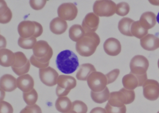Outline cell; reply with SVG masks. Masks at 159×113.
Masks as SVG:
<instances>
[{
  "mask_svg": "<svg viewBox=\"0 0 159 113\" xmlns=\"http://www.w3.org/2000/svg\"><path fill=\"white\" fill-rule=\"evenodd\" d=\"M157 113H159V111H158V112H157Z\"/></svg>",
  "mask_w": 159,
  "mask_h": 113,
  "instance_id": "681fc988",
  "label": "cell"
},
{
  "mask_svg": "<svg viewBox=\"0 0 159 113\" xmlns=\"http://www.w3.org/2000/svg\"><path fill=\"white\" fill-rule=\"evenodd\" d=\"M37 42V39L33 37L28 38L20 37L18 39V44L23 49L30 50L34 48Z\"/></svg>",
  "mask_w": 159,
  "mask_h": 113,
  "instance_id": "f1b7e54d",
  "label": "cell"
},
{
  "mask_svg": "<svg viewBox=\"0 0 159 113\" xmlns=\"http://www.w3.org/2000/svg\"><path fill=\"white\" fill-rule=\"evenodd\" d=\"M7 45L6 39L2 35H0V49H5Z\"/></svg>",
  "mask_w": 159,
  "mask_h": 113,
  "instance_id": "7bdbcfd3",
  "label": "cell"
},
{
  "mask_svg": "<svg viewBox=\"0 0 159 113\" xmlns=\"http://www.w3.org/2000/svg\"><path fill=\"white\" fill-rule=\"evenodd\" d=\"M100 42V37L95 32L86 33L76 43V50L81 56L89 57L94 53Z\"/></svg>",
  "mask_w": 159,
  "mask_h": 113,
  "instance_id": "6da1fadb",
  "label": "cell"
},
{
  "mask_svg": "<svg viewBox=\"0 0 159 113\" xmlns=\"http://www.w3.org/2000/svg\"><path fill=\"white\" fill-rule=\"evenodd\" d=\"M39 74L41 81L46 86L52 87L57 84L58 73L51 67L40 69Z\"/></svg>",
  "mask_w": 159,
  "mask_h": 113,
  "instance_id": "7c38bea8",
  "label": "cell"
},
{
  "mask_svg": "<svg viewBox=\"0 0 159 113\" xmlns=\"http://www.w3.org/2000/svg\"><path fill=\"white\" fill-rule=\"evenodd\" d=\"M56 65L62 73L70 74L74 73L79 67V59L76 54L71 51L66 50L57 55Z\"/></svg>",
  "mask_w": 159,
  "mask_h": 113,
  "instance_id": "7a4b0ae2",
  "label": "cell"
},
{
  "mask_svg": "<svg viewBox=\"0 0 159 113\" xmlns=\"http://www.w3.org/2000/svg\"><path fill=\"white\" fill-rule=\"evenodd\" d=\"M149 65L148 60L146 57L141 55H136L130 62V73L137 75H144L147 73Z\"/></svg>",
  "mask_w": 159,
  "mask_h": 113,
  "instance_id": "9c48e42d",
  "label": "cell"
},
{
  "mask_svg": "<svg viewBox=\"0 0 159 113\" xmlns=\"http://www.w3.org/2000/svg\"><path fill=\"white\" fill-rule=\"evenodd\" d=\"M15 60V54L11 50L2 49L0 50V64L4 67L12 66Z\"/></svg>",
  "mask_w": 159,
  "mask_h": 113,
  "instance_id": "ffe728a7",
  "label": "cell"
},
{
  "mask_svg": "<svg viewBox=\"0 0 159 113\" xmlns=\"http://www.w3.org/2000/svg\"><path fill=\"white\" fill-rule=\"evenodd\" d=\"M140 45L144 50L154 51L159 48V38L152 34H148L140 41Z\"/></svg>",
  "mask_w": 159,
  "mask_h": 113,
  "instance_id": "e0dca14e",
  "label": "cell"
},
{
  "mask_svg": "<svg viewBox=\"0 0 159 113\" xmlns=\"http://www.w3.org/2000/svg\"><path fill=\"white\" fill-rule=\"evenodd\" d=\"M0 106V113H13L12 106L8 102L1 101Z\"/></svg>",
  "mask_w": 159,
  "mask_h": 113,
  "instance_id": "8d00e7d4",
  "label": "cell"
},
{
  "mask_svg": "<svg viewBox=\"0 0 159 113\" xmlns=\"http://www.w3.org/2000/svg\"><path fill=\"white\" fill-rule=\"evenodd\" d=\"M105 109L107 113H126V112L125 105L122 107H115L110 105L108 102L106 105Z\"/></svg>",
  "mask_w": 159,
  "mask_h": 113,
  "instance_id": "836d02e7",
  "label": "cell"
},
{
  "mask_svg": "<svg viewBox=\"0 0 159 113\" xmlns=\"http://www.w3.org/2000/svg\"><path fill=\"white\" fill-rule=\"evenodd\" d=\"M149 2L152 5L159 6V1H149Z\"/></svg>",
  "mask_w": 159,
  "mask_h": 113,
  "instance_id": "f6af8a7d",
  "label": "cell"
},
{
  "mask_svg": "<svg viewBox=\"0 0 159 113\" xmlns=\"http://www.w3.org/2000/svg\"><path fill=\"white\" fill-rule=\"evenodd\" d=\"M35 58L43 63L50 62L53 54L52 49L45 41H39L33 49Z\"/></svg>",
  "mask_w": 159,
  "mask_h": 113,
  "instance_id": "277c9868",
  "label": "cell"
},
{
  "mask_svg": "<svg viewBox=\"0 0 159 113\" xmlns=\"http://www.w3.org/2000/svg\"><path fill=\"white\" fill-rule=\"evenodd\" d=\"M144 97L149 101H154L159 97V83L154 80L148 79L143 85Z\"/></svg>",
  "mask_w": 159,
  "mask_h": 113,
  "instance_id": "8fae6325",
  "label": "cell"
},
{
  "mask_svg": "<svg viewBox=\"0 0 159 113\" xmlns=\"http://www.w3.org/2000/svg\"><path fill=\"white\" fill-rule=\"evenodd\" d=\"M103 47L105 52L111 56L118 55L121 51V45L120 41L114 38H110L107 39Z\"/></svg>",
  "mask_w": 159,
  "mask_h": 113,
  "instance_id": "9a60e30c",
  "label": "cell"
},
{
  "mask_svg": "<svg viewBox=\"0 0 159 113\" xmlns=\"http://www.w3.org/2000/svg\"><path fill=\"white\" fill-rule=\"evenodd\" d=\"M96 71L95 67L92 64L84 63L80 66L77 72L76 77L80 80H86L93 72Z\"/></svg>",
  "mask_w": 159,
  "mask_h": 113,
  "instance_id": "7402d4cb",
  "label": "cell"
},
{
  "mask_svg": "<svg viewBox=\"0 0 159 113\" xmlns=\"http://www.w3.org/2000/svg\"><path fill=\"white\" fill-rule=\"evenodd\" d=\"M16 84L17 88L24 93L29 92L34 89V79L29 74H26L18 77L17 79Z\"/></svg>",
  "mask_w": 159,
  "mask_h": 113,
  "instance_id": "2e32d148",
  "label": "cell"
},
{
  "mask_svg": "<svg viewBox=\"0 0 159 113\" xmlns=\"http://www.w3.org/2000/svg\"><path fill=\"white\" fill-rule=\"evenodd\" d=\"M68 24L66 21L59 17L53 19L50 24V30L56 35L63 34L66 32Z\"/></svg>",
  "mask_w": 159,
  "mask_h": 113,
  "instance_id": "d6986e66",
  "label": "cell"
},
{
  "mask_svg": "<svg viewBox=\"0 0 159 113\" xmlns=\"http://www.w3.org/2000/svg\"><path fill=\"white\" fill-rule=\"evenodd\" d=\"M30 63H31L32 65L38 67V68H40V69L45 68L48 67H49V64H50V62H48V63H43L39 62V61H38V60L35 58V56H34V55H32V56H31V57H30Z\"/></svg>",
  "mask_w": 159,
  "mask_h": 113,
  "instance_id": "ab89813d",
  "label": "cell"
},
{
  "mask_svg": "<svg viewBox=\"0 0 159 113\" xmlns=\"http://www.w3.org/2000/svg\"><path fill=\"white\" fill-rule=\"evenodd\" d=\"M23 98L26 103L29 106L36 104L38 100V93L37 91L33 89L29 92L23 93Z\"/></svg>",
  "mask_w": 159,
  "mask_h": 113,
  "instance_id": "f546056e",
  "label": "cell"
},
{
  "mask_svg": "<svg viewBox=\"0 0 159 113\" xmlns=\"http://www.w3.org/2000/svg\"><path fill=\"white\" fill-rule=\"evenodd\" d=\"M12 13L5 1H0V23L7 24L11 20Z\"/></svg>",
  "mask_w": 159,
  "mask_h": 113,
  "instance_id": "cb8c5ba5",
  "label": "cell"
},
{
  "mask_svg": "<svg viewBox=\"0 0 159 113\" xmlns=\"http://www.w3.org/2000/svg\"><path fill=\"white\" fill-rule=\"evenodd\" d=\"M158 67H159V60H158Z\"/></svg>",
  "mask_w": 159,
  "mask_h": 113,
  "instance_id": "c3c4849f",
  "label": "cell"
},
{
  "mask_svg": "<svg viewBox=\"0 0 159 113\" xmlns=\"http://www.w3.org/2000/svg\"><path fill=\"white\" fill-rule=\"evenodd\" d=\"M135 98L134 91L124 88L119 91L111 93L108 102L112 106L122 107L125 105L132 103L134 101Z\"/></svg>",
  "mask_w": 159,
  "mask_h": 113,
  "instance_id": "3957f363",
  "label": "cell"
},
{
  "mask_svg": "<svg viewBox=\"0 0 159 113\" xmlns=\"http://www.w3.org/2000/svg\"><path fill=\"white\" fill-rule=\"evenodd\" d=\"M90 113H107L105 108L101 107H96L93 108Z\"/></svg>",
  "mask_w": 159,
  "mask_h": 113,
  "instance_id": "b9f144b4",
  "label": "cell"
},
{
  "mask_svg": "<svg viewBox=\"0 0 159 113\" xmlns=\"http://www.w3.org/2000/svg\"><path fill=\"white\" fill-rule=\"evenodd\" d=\"M147 80V73L143 75H137L130 73L123 77L122 84L125 89L134 90L137 87L143 86Z\"/></svg>",
  "mask_w": 159,
  "mask_h": 113,
  "instance_id": "ba28073f",
  "label": "cell"
},
{
  "mask_svg": "<svg viewBox=\"0 0 159 113\" xmlns=\"http://www.w3.org/2000/svg\"><path fill=\"white\" fill-rule=\"evenodd\" d=\"M131 32L133 37L141 39L148 35V30L143 28L139 21H138L133 23L131 26Z\"/></svg>",
  "mask_w": 159,
  "mask_h": 113,
  "instance_id": "83f0119b",
  "label": "cell"
},
{
  "mask_svg": "<svg viewBox=\"0 0 159 113\" xmlns=\"http://www.w3.org/2000/svg\"><path fill=\"white\" fill-rule=\"evenodd\" d=\"M156 17L154 13L146 12L140 16L139 22L143 28L148 30L155 26L157 22Z\"/></svg>",
  "mask_w": 159,
  "mask_h": 113,
  "instance_id": "44dd1931",
  "label": "cell"
},
{
  "mask_svg": "<svg viewBox=\"0 0 159 113\" xmlns=\"http://www.w3.org/2000/svg\"><path fill=\"white\" fill-rule=\"evenodd\" d=\"M0 91H1V101H2L5 98V91L1 89H0Z\"/></svg>",
  "mask_w": 159,
  "mask_h": 113,
  "instance_id": "ee69618b",
  "label": "cell"
},
{
  "mask_svg": "<svg viewBox=\"0 0 159 113\" xmlns=\"http://www.w3.org/2000/svg\"><path fill=\"white\" fill-rule=\"evenodd\" d=\"M76 113V112H74V111H72V110H70L69 112H67V113Z\"/></svg>",
  "mask_w": 159,
  "mask_h": 113,
  "instance_id": "7dc6e473",
  "label": "cell"
},
{
  "mask_svg": "<svg viewBox=\"0 0 159 113\" xmlns=\"http://www.w3.org/2000/svg\"><path fill=\"white\" fill-rule=\"evenodd\" d=\"M87 84L92 91L100 92L104 90L107 85L106 75L100 72H93L88 77Z\"/></svg>",
  "mask_w": 159,
  "mask_h": 113,
  "instance_id": "52a82bcc",
  "label": "cell"
},
{
  "mask_svg": "<svg viewBox=\"0 0 159 113\" xmlns=\"http://www.w3.org/2000/svg\"><path fill=\"white\" fill-rule=\"evenodd\" d=\"M156 19H157V22L159 24V12L158 13V15H157V17H156Z\"/></svg>",
  "mask_w": 159,
  "mask_h": 113,
  "instance_id": "bcb514c9",
  "label": "cell"
},
{
  "mask_svg": "<svg viewBox=\"0 0 159 113\" xmlns=\"http://www.w3.org/2000/svg\"><path fill=\"white\" fill-rule=\"evenodd\" d=\"M56 94L58 97L66 96L77 85L75 78L66 75H60L57 80Z\"/></svg>",
  "mask_w": 159,
  "mask_h": 113,
  "instance_id": "8992f818",
  "label": "cell"
},
{
  "mask_svg": "<svg viewBox=\"0 0 159 113\" xmlns=\"http://www.w3.org/2000/svg\"><path fill=\"white\" fill-rule=\"evenodd\" d=\"M117 5L112 1L100 0L97 1L93 6V12L101 17H110L116 13Z\"/></svg>",
  "mask_w": 159,
  "mask_h": 113,
  "instance_id": "5b68a950",
  "label": "cell"
},
{
  "mask_svg": "<svg viewBox=\"0 0 159 113\" xmlns=\"http://www.w3.org/2000/svg\"><path fill=\"white\" fill-rule=\"evenodd\" d=\"M99 17L94 13L87 14L82 22V26L85 33L95 32L98 27Z\"/></svg>",
  "mask_w": 159,
  "mask_h": 113,
  "instance_id": "4fadbf2b",
  "label": "cell"
},
{
  "mask_svg": "<svg viewBox=\"0 0 159 113\" xmlns=\"http://www.w3.org/2000/svg\"><path fill=\"white\" fill-rule=\"evenodd\" d=\"M72 102L66 96L58 97L55 103L57 110L60 113H66L71 110Z\"/></svg>",
  "mask_w": 159,
  "mask_h": 113,
  "instance_id": "603a6c76",
  "label": "cell"
},
{
  "mask_svg": "<svg viewBox=\"0 0 159 113\" xmlns=\"http://www.w3.org/2000/svg\"><path fill=\"white\" fill-rule=\"evenodd\" d=\"M134 22V20L128 17H124L120 20L118 24L119 31L122 35L128 37H133L131 34V26Z\"/></svg>",
  "mask_w": 159,
  "mask_h": 113,
  "instance_id": "d4e9b609",
  "label": "cell"
},
{
  "mask_svg": "<svg viewBox=\"0 0 159 113\" xmlns=\"http://www.w3.org/2000/svg\"><path fill=\"white\" fill-rule=\"evenodd\" d=\"M13 71L16 74L17 76H22L23 75H26L27 73H28L30 69V61L29 60L27 63L26 65L21 68H15V67H11Z\"/></svg>",
  "mask_w": 159,
  "mask_h": 113,
  "instance_id": "e575fe53",
  "label": "cell"
},
{
  "mask_svg": "<svg viewBox=\"0 0 159 113\" xmlns=\"http://www.w3.org/2000/svg\"><path fill=\"white\" fill-rule=\"evenodd\" d=\"M76 113H87L88 111V107L86 104L82 101H74L72 102V106L71 110Z\"/></svg>",
  "mask_w": 159,
  "mask_h": 113,
  "instance_id": "1f68e13d",
  "label": "cell"
},
{
  "mask_svg": "<svg viewBox=\"0 0 159 113\" xmlns=\"http://www.w3.org/2000/svg\"><path fill=\"white\" fill-rule=\"evenodd\" d=\"M78 10L75 4L71 2L64 3L58 7V17L65 21H73L78 15Z\"/></svg>",
  "mask_w": 159,
  "mask_h": 113,
  "instance_id": "30bf717a",
  "label": "cell"
},
{
  "mask_svg": "<svg viewBox=\"0 0 159 113\" xmlns=\"http://www.w3.org/2000/svg\"><path fill=\"white\" fill-rule=\"evenodd\" d=\"M120 74L119 69H115L106 75L107 79V84H109L115 81Z\"/></svg>",
  "mask_w": 159,
  "mask_h": 113,
  "instance_id": "74e56055",
  "label": "cell"
},
{
  "mask_svg": "<svg viewBox=\"0 0 159 113\" xmlns=\"http://www.w3.org/2000/svg\"><path fill=\"white\" fill-rule=\"evenodd\" d=\"M47 2V1H35L31 0L30 1V4L32 9L36 11H39L42 10L44 8Z\"/></svg>",
  "mask_w": 159,
  "mask_h": 113,
  "instance_id": "f35d334b",
  "label": "cell"
},
{
  "mask_svg": "<svg viewBox=\"0 0 159 113\" xmlns=\"http://www.w3.org/2000/svg\"><path fill=\"white\" fill-rule=\"evenodd\" d=\"M91 96L92 99L95 102L101 104L108 101L110 96V93L107 87L100 92H94L91 91Z\"/></svg>",
  "mask_w": 159,
  "mask_h": 113,
  "instance_id": "4316f807",
  "label": "cell"
},
{
  "mask_svg": "<svg viewBox=\"0 0 159 113\" xmlns=\"http://www.w3.org/2000/svg\"><path fill=\"white\" fill-rule=\"evenodd\" d=\"M17 79L12 75L6 74L1 77L0 79V87L4 91L11 92L16 89Z\"/></svg>",
  "mask_w": 159,
  "mask_h": 113,
  "instance_id": "ac0fdd59",
  "label": "cell"
},
{
  "mask_svg": "<svg viewBox=\"0 0 159 113\" xmlns=\"http://www.w3.org/2000/svg\"><path fill=\"white\" fill-rule=\"evenodd\" d=\"M36 31L34 21H23L18 26V32L20 37L28 38L33 37Z\"/></svg>",
  "mask_w": 159,
  "mask_h": 113,
  "instance_id": "5bb4252c",
  "label": "cell"
},
{
  "mask_svg": "<svg viewBox=\"0 0 159 113\" xmlns=\"http://www.w3.org/2000/svg\"><path fill=\"white\" fill-rule=\"evenodd\" d=\"M130 11V6L128 3L121 2L117 5L116 13L120 16H125L127 15Z\"/></svg>",
  "mask_w": 159,
  "mask_h": 113,
  "instance_id": "d6a6232c",
  "label": "cell"
},
{
  "mask_svg": "<svg viewBox=\"0 0 159 113\" xmlns=\"http://www.w3.org/2000/svg\"><path fill=\"white\" fill-rule=\"evenodd\" d=\"M35 25H36V31H35V34H34L33 37L35 38L39 37L40 36H41L43 32V28L42 26L38 22H35Z\"/></svg>",
  "mask_w": 159,
  "mask_h": 113,
  "instance_id": "60d3db41",
  "label": "cell"
},
{
  "mask_svg": "<svg viewBox=\"0 0 159 113\" xmlns=\"http://www.w3.org/2000/svg\"><path fill=\"white\" fill-rule=\"evenodd\" d=\"M20 113H42L41 108L39 105H28L21 110Z\"/></svg>",
  "mask_w": 159,
  "mask_h": 113,
  "instance_id": "d590c367",
  "label": "cell"
},
{
  "mask_svg": "<svg viewBox=\"0 0 159 113\" xmlns=\"http://www.w3.org/2000/svg\"><path fill=\"white\" fill-rule=\"evenodd\" d=\"M15 60L13 65L11 67L15 68H21L26 65L29 60L24 53L22 52L15 53Z\"/></svg>",
  "mask_w": 159,
  "mask_h": 113,
  "instance_id": "4dcf8cb0",
  "label": "cell"
},
{
  "mask_svg": "<svg viewBox=\"0 0 159 113\" xmlns=\"http://www.w3.org/2000/svg\"><path fill=\"white\" fill-rule=\"evenodd\" d=\"M69 32L70 39L77 42L80 40L85 34L82 26L79 24L72 25L70 28Z\"/></svg>",
  "mask_w": 159,
  "mask_h": 113,
  "instance_id": "484cf974",
  "label": "cell"
}]
</instances>
